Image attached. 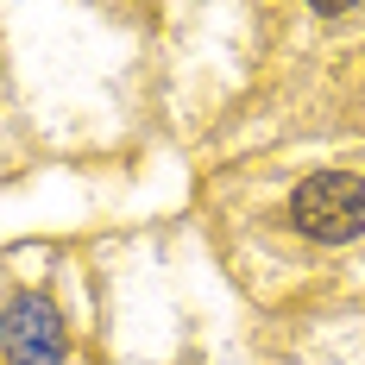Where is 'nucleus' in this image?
Wrapping results in <instances>:
<instances>
[{
    "label": "nucleus",
    "mask_w": 365,
    "mask_h": 365,
    "mask_svg": "<svg viewBox=\"0 0 365 365\" xmlns=\"http://www.w3.org/2000/svg\"><path fill=\"white\" fill-rule=\"evenodd\" d=\"M290 215L315 246L359 240L365 233V177H353V170H315V177H302L296 195H290Z\"/></svg>",
    "instance_id": "nucleus-1"
},
{
    "label": "nucleus",
    "mask_w": 365,
    "mask_h": 365,
    "mask_svg": "<svg viewBox=\"0 0 365 365\" xmlns=\"http://www.w3.org/2000/svg\"><path fill=\"white\" fill-rule=\"evenodd\" d=\"M0 340H6V359L13 365H63L70 340H63V315L51 309V296L19 290L0 315Z\"/></svg>",
    "instance_id": "nucleus-2"
}]
</instances>
